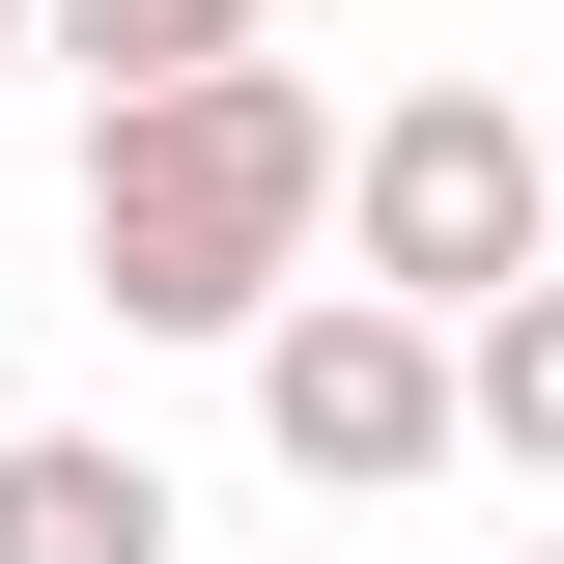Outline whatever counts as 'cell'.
<instances>
[{
  "label": "cell",
  "mask_w": 564,
  "mask_h": 564,
  "mask_svg": "<svg viewBox=\"0 0 564 564\" xmlns=\"http://www.w3.org/2000/svg\"><path fill=\"white\" fill-rule=\"evenodd\" d=\"M311 198H339L311 57L113 85V113H85V311H113V339H254L282 282H311Z\"/></svg>",
  "instance_id": "1"
},
{
  "label": "cell",
  "mask_w": 564,
  "mask_h": 564,
  "mask_svg": "<svg viewBox=\"0 0 564 564\" xmlns=\"http://www.w3.org/2000/svg\"><path fill=\"white\" fill-rule=\"evenodd\" d=\"M564 254V170L508 85H395V113L339 141V198H311V282H367V311H480V282Z\"/></svg>",
  "instance_id": "2"
},
{
  "label": "cell",
  "mask_w": 564,
  "mask_h": 564,
  "mask_svg": "<svg viewBox=\"0 0 564 564\" xmlns=\"http://www.w3.org/2000/svg\"><path fill=\"white\" fill-rule=\"evenodd\" d=\"M226 367H254V452H282L311 508H423V480H452V311H367V282H282V311H254Z\"/></svg>",
  "instance_id": "3"
},
{
  "label": "cell",
  "mask_w": 564,
  "mask_h": 564,
  "mask_svg": "<svg viewBox=\"0 0 564 564\" xmlns=\"http://www.w3.org/2000/svg\"><path fill=\"white\" fill-rule=\"evenodd\" d=\"M0 564H170V452H113V423H0Z\"/></svg>",
  "instance_id": "4"
},
{
  "label": "cell",
  "mask_w": 564,
  "mask_h": 564,
  "mask_svg": "<svg viewBox=\"0 0 564 564\" xmlns=\"http://www.w3.org/2000/svg\"><path fill=\"white\" fill-rule=\"evenodd\" d=\"M452 480H564V254L452 311Z\"/></svg>",
  "instance_id": "5"
},
{
  "label": "cell",
  "mask_w": 564,
  "mask_h": 564,
  "mask_svg": "<svg viewBox=\"0 0 564 564\" xmlns=\"http://www.w3.org/2000/svg\"><path fill=\"white\" fill-rule=\"evenodd\" d=\"M29 57H85V113H113V85H198V57H254V0H29Z\"/></svg>",
  "instance_id": "6"
},
{
  "label": "cell",
  "mask_w": 564,
  "mask_h": 564,
  "mask_svg": "<svg viewBox=\"0 0 564 564\" xmlns=\"http://www.w3.org/2000/svg\"><path fill=\"white\" fill-rule=\"evenodd\" d=\"M0 57H29V0H0Z\"/></svg>",
  "instance_id": "7"
},
{
  "label": "cell",
  "mask_w": 564,
  "mask_h": 564,
  "mask_svg": "<svg viewBox=\"0 0 564 564\" xmlns=\"http://www.w3.org/2000/svg\"><path fill=\"white\" fill-rule=\"evenodd\" d=\"M508 564H536V536H508Z\"/></svg>",
  "instance_id": "8"
}]
</instances>
